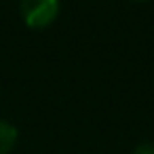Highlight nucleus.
<instances>
[{
	"label": "nucleus",
	"mask_w": 154,
	"mask_h": 154,
	"mask_svg": "<svg viewBox=\"0 0 154 154\" xmlns=\"http://www.w3.org/2000/svg\"><path fill=\"white\" fill-rule=\"evenodd\" d=\"M131 154H154V143H139Z\"/></svg>",
	"instance_id": "3"
},
{
	"label": "nucleus",
	"mask_w": 154,
	"mask_h": 154,
	"mask_svg": "<svg viewBox=\"0 0 154 154\" xmlns=\"http://www.w3.org/2000/svg\"><path fill=\"white\" fill-rule=\"evenodd\" d=\"M17 137H19V133L11 122L0 120V154H9L17 143Z\"/></svg>",
	"instance_id": "2"
},
{
	"label": "nucleus",
	"mask_w": 154,
	"mask_h": 154,
	"mask_svg": "<svg viewBox=\"0 0 154 154\" xmlns=\"http://www.w3.org/2000/svg\"><path fill=\"white\" fill-rule=\"evenodd\" d=\"M21 15L34 30L49 28L59 15V0H21Z\"/></svg>",
	"instance_id": "1"
}]
</instances>
